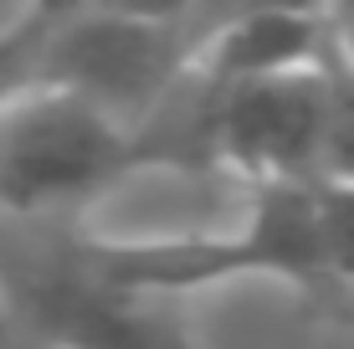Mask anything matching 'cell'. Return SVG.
<instances>
[{
    "instance_id": "obj_1",
    "label": "cell",
    "mask_w": 354,
    "mask_h": 349,
    "mask_svg": "<svg viewBox=\"0 0 354 349\" xmlns=\"http://www.w3.org/2000/svg\"><path fill=\"white\" fill-rule=\"evenodd\" d=\"M103 278L144 298H180L241 278H272L292 287H319V196L313 180L298 185H252L247 211L226 232H175V236H77Z\"/></svg>"
},
{
    "instance_id": "obj_2",
    "label": "cell",
    "mask_w": 354,
    "mask_h": 349,
    "mask_svg": "<svg viewBox=\"0 0 354 349\" xmlns=\"http://www.w3.org/2000/svg\"><path fill=\"white\" fill-rule=\"evenodd\" d=\"M144 175L133 134L57 88H21L0 108V211L72 216Z\"/></svg>"
},
{
    "instance_id": "obj_3",
    "label": "cell",
    "mask_w": 354,
    "mask_h": 349,
    "mask_svg": "<svg viewBox=\"0 0 354 349\" xmlns=\"http://www.w3.org/2000/svg\"><path fill=\"white\" fill-rule=\"evenodd\" d=\"M0 303L41 349H195L165 298L103 278L77 236L0 252Z\"/></svg>"
},
{
    "instance_id": "obj_4",
    "label": "cell",
    "mask_w": 354,
    "mask_h": 349,
    "mask_svg": "<svg viewBox=\"0 0 354 349\" xmlns=\"http://www.w3.org/2000/svg\"><path fill=\"white\" fill-rule=\"evenodd\" d=\"M190 46L180 26L113 16L97 6L52 10L36 41L31 88L72 93L113 124L133 129L154 103L185 77Z\"/></svg>"
},
{
    "instance_id": "obj_5",
    "label": "cell",
    "mask_w": 354,
    "mask_h": 349,
    "mask_svg": "<svg viewBox=\"0 0 354 349\" xmlns=\"http://www.w3.org/2000/svg\"><path fill=\"white\" fill-rule=\"evenodd\" d=\"M334 82V67H313L211 88V170L247 185L319 180Z\"/></svg>"
},
{
    "instance_id": "obj_6",
    "label": "cell",
    "mask_w": 354,
    "mask_h": 349,
    "mask_svg": "<svg viewBox=\"0 0 354 349\" xmlns=\"http://www.w3.org/2000/svg\"><path fill=\"white\" fill-rule=\"evenodd\" d=\"M190 67L201 72L211 88L334 67V26H328L324 6L236 16V21L216 26L211 36H201V41L190 46Z\"/></svg>"
},
{
    "instance_id": "obj_7",
    "label": "cell",
    "mask_w": 354,
    "mask_h": 349,
    "mask_svg": "<svg viewBox=\"0 0 354 349\" xmlns=\"http://www.w3.org/2000/svg\"><path fill=\"white\" fill-rule=\"evenodd\" d=\"M319 196V242H324V278L354 293V185L313 180Z\"/></svg>"
},
{
    "instance_id": "obj_8",
    "label": "cell",
    "mask_w": 354,
    "mask_h": 349,
    "mask_svg": "<svg viewBox=\"0 0 354 349\" xmlns=\"http://www.w3.org/2000/svg\"><path fill=\"white\" fill-rule=\"evenodd\" d=\"M52 10L26 6L10 21H0V108L16 98L21 88H31V67H36V41H41V26Z\"/></svg>"
},
{
    "instance_id": "obj_9",
    "label": "cell",
    "mask_w": 354,
    "mask_h": 349,
    "mask_svg": "<svg viewBox=\"0 0 354 349\" xmlns=\"http://www.w3.org/2000/svg\"><path fill=\"white\" fill-rule=\"evenodd\" d=\"M319 180L354 185V77H344V72L334 82V113H328V134H324Z\"/></svg>"
},
{
    "instance_id": "obj_10",
    "label": "cell",
    "mask_w": 354,
    "mask_h": 349,
    "mask_svg": "<svg viewBox=\"0 0 354 349\" xmlns=\"http://www.w3.org/2000/svg\"><path fill=\"white\" fill-rule=\"evenodd\" d=\"M82 6L113 10V16H133V21H160V26H185L195 0H82Z\"/></svg>"
},
{
    "instance_id": "obj_11",
    "label": "cell",
    "mask_w": 354,
    "mask_h": 349,
    "mask_svg": "<svg viewBox=\"0 0 354 349\" xmlns=\"http://www.w3.org/2000/svg\"><path fill=\"white\" fill-rule=\"evenodd\" d=\"M16 344V319L6 314V303H0V349H10Z\"/></svg>"
},
{
    "instance_id": "obj_12",
    "label": "cell",
    "mask_w": 354,
    "mask_h": 349,
    "mask_svg": "<svg viewBox=\"0 0 354 349\" xmlns=\"http://www.w3.org/2000/svg\"><path fill=\"white\" fill-rule=\"evenodd\" d=\"M26 6H41V10H72V6H82V0H26Z\"/></svg>"
},
{
    "instance_id": "obj_13",
    "label": "cell",
    "mask_w": 354,
    "mask_h": 349,
    "mask_svg": "<svg viewBox=\"0 0 354 349\" xmlns=\"http://www.w3.org/2000/svg\"><path fill=\"white\" fill-rule=\"evenodd\" d=\"M16 10H26V0H0V21H10Z\"/></svg>"
},
{
    "instance_id": "obj_14",
    "label": "cell",
    "mask_w": 354,
    "mask_h": 349,
    "mask_svg": "<svg viewBox=\"0 0 354 349\" xmlns=\"http://www.w3.org/2000/svg\"><path fill=\"white\" fill-rule=\"evenodd\" d=\"M10 349H41V344H31V339H21V334H16V344H10Z\"/></svg>"
}]
</instances>
